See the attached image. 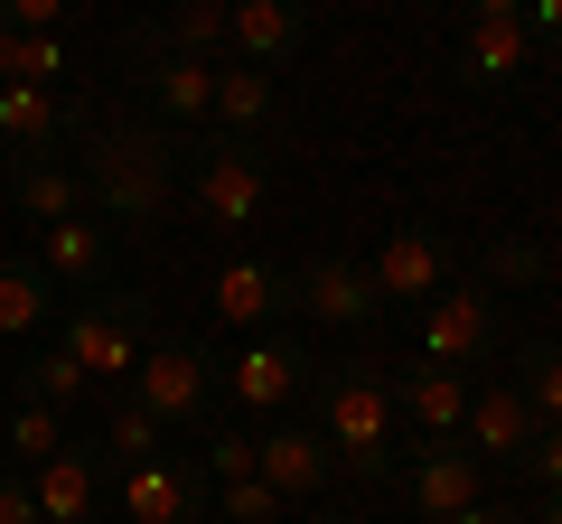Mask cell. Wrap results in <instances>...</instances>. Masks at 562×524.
<instances>
[{
	"instance_id": "6da1fadb",
	"label": "cell",
	"mask_w": 562,
	"mask_h": 524,
	"mask_svg": "<svg viewBox=\"0 0 562 524\" xmlns=\"http://www.w3.org/2000/svg\"><path fill=\"white\" fill-rule=\"evenodd\" d=\"M76 179H85V216L94 225H160L179 197V160H169V122L140 113H85L76 132Z\"/></svg>"
},
{
	"instance_id": "7a4b0ae2",
	"label": "cell",
	"mask_w": 562,
	"mask_h": 524,
	"mask_svg": "<svg viewBox=\"0 0 562 524\" xmlns=\"http://www.w3.org/2000/svg\"><path fill=\"white\" fill-rule=\"evenodd\" d=\"M319 431H328L347 478H366V487L394 478V394H384L375 365H338L319 384Z\"/></svg>"
},
{
	"instance_id": "3957f363",
	"label": "cell",
	"mask_w": 562,
	"mask_h": 524,
	"mask_svg": "<svg viewBox=\"0 0 562 524\" xmlns=\"http://www.w3.org/2000/svg\"><path fill=\"white\" fill-rule=\"evenodd\" d=\"M122 394H132V403L150 412L160 431H179V422H206V412H216L225 384H216V356H206L198 338H150Z\"/></svg>"
},
{
	"instance_id": "277c9868",
	"label": "cell",
	"mask_w": 562,
	"mask_h": 524,
	"mask_svg": "<svg viewBox=\"0 0 562 524\" xmlns=\"http://www.w3.org/2000/svg\"><path fill=\"white\" fill-rule=\"evenodd\" d=\"M57 346L94 384H132L140 346H150V300H140V291H85V300L66 309V338Z\"/></svg>"
},
{
	"instance_id": "5b68a950",
	"label": "cell",
	"mask_w": 562,
	"mask_h": 524,
	"mask_svg": "<svg viewBox=\"0 0 562 524\" xmlns=\"http://www.w3.org/2000/svg\"><path fill=\"white\" fill-rule=\"evenodd\" d=\"M85 113H94V103H76L66 84H29V76L0 84V141H10V160H66L76 132H85Z\"/></svg>"
},
{
	"instance_id": "8992f818",
	"label": "cell",
	"mask_w": 562,
	"mask_h": 524,
	"mask_svg": "<svg viewBox=\"0 0 562 524\" xmlns=\"http://www.w3.org/2000/svg\"><path fill=\"white\" fill-rule=\"evenodd\" d=\"M188 197H198L206 225H262V206H272V169H262L254 141H206Z\"/></svg>"
},
{
	"instance_id": "52a82bcc",
	"label": "cell",
	"mask_w": 562,
	"mask_h": 524,
	"mask_svg": "<svg viewBox=\"0 0 562 524\" xmlns=\"http://www.w3.org/2000/svg\"><path fill=\"white\" fill-rule=\"evenodd\" d=\"M450 235L441 225H384V243H375V262H366V282H375V300H441L450 291Z\"/></svg>"
},
{
	"instance_id": "ba28073f",
	"label": "cell",
	"mask_w": 562,
	"mask_h": 524,
	"mask_svg": "<svg viewBox=\"0 0 562 524\" xmlns=\"http://www.w3.org/2000/svg\"><path fill=\"white\" fill-rule=\"evenodd\" d=\"M216 384L235 394L244 412H281V403H291V394L310 384V346H301V338H272V328H262V338H244L235 356L216 365Z\"/></svg>"
},
{
	"instance_id": "9c48e42d",
	"label": "cell",
	"mask_w": 562,
	"mask_h": 524,
	"mask_svg": "<svg viewBox=\"0 0 562 524\" xmlns=\"http://www.w3.org/2000/svg\"><path fill=\"white\" fill-rule=\"evenodd\" d=\"M403 497H413V515L450 524L460 505L487 497V468L469 459V441H413V468H403Z\"/></svg>"
},
{
	"instance_id": "30bf717a",
	"label": "cell",
	"mask_w": 562,
	"mask_h": 524,
	"mask_svg": "<svg viewBox=\"0 0 562 524\" xmlns=\"http://www.w3.org/2000/svg\"><path fill=\"white\" fill-rule=\"evenodd\" d=\"M535 66H543V47H535L525 20H460V84H479V94H516Z\"/></svg>"
},
{
	"instance_id": "8fae6325",
	"label": "cell",
	"mask_w": 562,
	"mask_h": 524,
	"mask_svg": "<svg viewBox=\"0 0 562 524\" xmlns=\"http://www.w3.org/2000/svg\"><path fill=\"white\" fill-rule=\"evenodd\" d=\"M301 38H310V10L301 0H225V57L235 66H291L301 57Z\"/></svg>"
},
{
	"instance_id": "7c38bea8",
	"label": "cell",
	"mask_w": 562,
	"mask_h": 524,
	"mask_svg": "<svg viewBox=\"0 0 562 524\" xmlns=\"http://www.w3.org/2000/svg\"><path fill=\"white\" fill-rule=\"evenodd\" d=\"M535 403H525L516 384H479L469 394V422H460V441H469V459L479 468H525V449H535Z\"/></svg>"
},
{
	"instance_id": "4fadbf2b",
	"label": "cell",
	"mask_w": 562,
	"mask_h": 524,
	"mask_svg": "<svg viewBox=\"0 0 562 524\" xmlns=\"http://www.w3.org/2000/svg\"><path fill=\"white\" fill-rule=\"evenodd\" d=\"M122 515L132 524H206V468L169 459V449L122 468Z\"/></svg>"
},
{
	"instance_id": "5bb4252c",
	"label": "cell",
	"mask_w": 562,
	"mask_h": 524,
	"mask_svg": "<svg viewBox=\"0 0 562 524\" xmlns=\"http://www.w3.org/2000/svg\"><path fill=\"white\" fill-rule=\"evenodd\" d=\"M254 478L272 487L281 505H301V497H319V487L338 478V449H328V431H310V422H281L272 441H254Z\"/></svg>"
},
{
	"instance_id": "9a60e30c",
	"label": "cell",
	"mask_w": 562,
	"mask_h": 524,
	"mask_svg": "<svg viewBox=\"0 0 562 524\" xmlns=\"http://www.w3.org/2000/svg\"><path fill=\"white\" fill-rule=\"evenodd\" d=\"M291 309H310L319 328H366L384 300H375V282H366V262L319 253V262H301V272H291Z\"/></svg>"
},
{
	"instance_id": "2e32d148",
	"label": "cell",
	"mask_w": 562,
	"mask_h": 524,
	"mask_svg": "<svg viewBox=\"0 0 562 524\" xmlns=\"http://www.w3.org/2000/svg\"><path fill=\"white\" fill-rule=\"evenodd\" d=\"M422 356H431V365L497 356V300H487V291H441V300L422 309Z\"/></svg>"
},
{
	"instance_id": "e0dca14e",
	"label": "cell",
	"mask_w": 562,
	"mask_h": 524,
	"mask_svg": "<svg viewBox=\"0 0 562 524\" xmlns=\"http://www.w3.org/2000/svg\"><path fill=\"white\" fill-rule=\"evenodd\" d=\"M206 300H216V319H225V328L262 338V328L291 309V272H281V262H262V253H235L216 282H206Z\"/></svg>"
},
{
	"instance_id": "ac0fdd59",
	"label": "cell",
	"mask_w": 562,
	"mask_h": 524,
	"mask_svg": "<svg viewBox=\"0 0 562 524\" xmlns=\"http://www.w3.org/2000/svg\"><path fill=\"white\" fill-rule=\"evenodd\" d=\"M384 394H394V412L422 431V441H460V422H469V375H460V365L422 356V365H403Z\"/></svg>"
},
{
	"instance_id": "d6986e66",
	"label": "cell",
	"mask_w": 562,
	"mask_h": 524,
	"mask_svg": "<svg viewBox=\"0 0 562 524\" xmlns=\"http://www.w3.org/2000/svg\"><path fill=\"white\" fill-rule=\"evenodd\" d=\"M29 487H38V515H47V524H94V505H103V459H94V441H66L57 459H38V468H29Z\"/></svg>"
},
{
	"instance_id": "ffe728a7",
	"label": "cell",
	"mask_w": 562,
	"mask_h": 524,
	"mask_svg": "<svg viewBox=\"0 0 562 524\" xmlns=\"http://www.w3.org/2000/svg\"><path fill=\"white\" fill-rule=\"evenodd\" d=\"M38 272H47L57 291H103V272H113V235H103L94 216L38 225Z\"/></svg>"
},
{
	"instance_id": "44dd1931",
	"label": "cell",
	"mask_w": 562,
	"mask_h": 524,
	"mask_svg": "<svg viewBox=\"0 0 562 524\" xmlns=\"http://www.w3.org/2000/svg\"><path fill=\"white\" fill-rule=\"evenodd\" d=\"M10 206H20V225H66V216H85L76 160H10Z\"/></svg>"
},
{
	"instance_id": "7402d4cb",
	"label": "cell",
	"mask_w": 562,
	"mask_h": 524,
	"mask_svg": "<svg viewBox=\"0 0 562 524\" xmlns=\"http://www.w3.org/2000/svg\"><path fill=\"white\" fill-rule=\"evenodd\" d=\"M272 113H281V84L262 76V66H216V103H206V122H216L225 141H254Z\"/></svg>"
},
{
	"instance_id": "603a6c76",
	"label": "cell",
	"mask_w": 562,
	"mask_h": 524,
	"mask_svg": "<svg viewBox=\"0 0 562 524\" xmlns=\"http://www.w3.org/2000/svg\"><path fill=\"white\" fill-rule=\"evenodd\" d=\"M140 47H150V57H198V66H216V57H225V0H179L160 29H140Z\"/></svg>"
},
{
	"instance_id": "cb8c5ba5",
	"label": "cell",
	"mask_w": 562,
	"mask_h": 524,
	"mask_svg": "<svg viewBox=\"0 0 562 524\" xmlns=\"http://www.w3.org/2000/svg\"><path fill=\"white\" fill-rule=\"evenodd\" d=\"M150 103H160V122H206V103H216V66L198 57H150Z\"/></svg>"
},
{
	"instance_id": "d4e9b609",
	"label": "cell",
	"mask_w": 562,
	"mask_h": 524,
	"mask_svg": "<svg viewBox=\"0 0 562 524\" xmlns=\"http://www.w3.org/2000/svg\"><path fill=\"white\" fill-rule=\"evenodd\" d=\"M47 309H57V282H47L38 262H10V253H0V338H38Z\"/></svg>"
},
{
	"instance_id": "484cf974",
	"label": "cell",
	"mask_w": 562,
	"mask_h": 524,
	"mask_svg": "<svg viewBox=\"0 0 562 524\" xmlns=\"http://www.w3.org/2000/svg\"><path fill=\"white\" fill-rule=\"evenodd\" d=\"M160 449H169V431L150 422L132 394H122V403L103 412V431H94V459H113V468H140V459H160Z\"/></svg>"
},
{
	"instance_id": "4316f807",
	"label": "cell",
	"mask_w": 562,
	"mask_h": 524,
	"mask_svg": "<svg viewBox=\"0 0 562 524\" xmlns=\"http://www.w3.org/2000/svg\"><path fill=\"white\" fill-rule=\"evenodd\" d=\"M0 449H20V468L57 459V449H66V412H57V403H38V394H20V403L0 412Z\"/></svg>"
},
{
	"instance_id": "83f0119b",
	"label": "cell",
	"mask_w": 562,
	"mask_h": 524,
	"mask_svg": "<svg viewBox=\"0 0 562 524\" xmlns=\"http://www.w3.org/2000/svg\"><path fill=\"white\" fill-rule=\"evenodd\" d=\"M516 394L535 403V422H562V338H525L516 346Z\"/></svg>"
},
{
	"instance_id": "f1b7e54d",
	"label": "cell",
	"mask_w": 562,
	"mask_h": 524,
	"mask_svg": "<svg viewBox=\"0 0 562 524\" xmlns=\"http://www.w3.org/2000/svg\"><path fill=\"white\" fill-rule=\"evenodd\" d=\"M20 394H38V403H85V394H94V375H85L76 356H66V346H38V356L20 365Z\"/></svg>"
},
{
	"instance_id": "f546056e",
	"label": "cell",
	"mask_w": 562,
	"mask_h": 524,
	"mask_svg": "<svg viewBox=\"0 0 562 524\" xmlns=\"http://www.w3.org/2000/svg\"><path fill=\"white\" fill-rule=\"evenodd\" d=\"M487 282H497V291H543V282H553V253H543L535 235H497V243H487Z\"/></svg>"
},
{
	"instance_id": "4dcf8cb0",
	"label": "cell",
	"mask_w": 562,
	"mask_h": 524,
	"mask_svg": "<svg viewBox=\"0 0 562 524\" xmlns=\"http://www.w3.org/2000/svg\"><path fill=\"white\" fill-rule=\"evenodd\" d=\"M216 505H225V524H281V515H291V505H281L262 478H225V487H216Z\"/></svg>"
},
{
	"instance_id": "1f68e13d",
	"label": "cell",
	"mask_w": 562,
	"mask_h": 524,
	"mask_svg": "<svg viewBox=\"0 0 562 524\" xmlns=\"http://www.w3.org/2000/svg\"><path fill=\"white\" fill-rule=\"evenodd\" d=\"M206 487H225V478H254V441L244 431H206Z\"/></svg>"
},
{
	"instance_id": "d6a6232c",
	"label": "cell",
	"mask_w": 562,
	"mask_h": 524,
	"mask_svg": "<svg viewBox=\"0 0 562 524\" xmlns=\"http://www.w3.org/2000/svg\"><path fill=\"white\" fill-rule=\"evenodd\" d=\"M525 478H535V487H562V422L535 431V449H525Z\"/></svg>"
},
{
	"instance_id": "836d02e7",
	"label": "cell",
	"mask_w": 562,
	"mask_h": 524,
	"mask_svg": "<svg viewBox=\"0 0 562 524\" xmlns=\"http://www.w3.org/2000/svg\"><path fill=\"white\" fill-rule=\"evenodd\" d=\"M0 524H47V515H38V487L10 478V468H0Z\"/></svg>"
},
{
	"instance_id": "e575fe53",
	"label": "cell",
	"mask_w": 562,
	"mask_h": 524,
	"mask_svg": "<svg viewBox=\"0 0 562 524\" xmlns=\"http://www.w3.org/2000/svg\"><path fill=\"white\" fill-rule=\"evenodd\" d=\"M66 0H0V29H57Z\"/></svg>"
},
{
	"instance_id": "d590c367",
	"label": "cell",
	"mask_w": 562,
	"mask_h": 524,
	"mask_svg": "<svg viewBox=\"0 0 562 524\" xmlns=\"http://www.w3.org/2000/svg\"><path fill=\"white\" fill-rule=\"evenodd\" d=\"M525 29H535L543 57H562V0H525Z\"/></svg>"
},
{
	"instance_id": "8d00e7d4",
	"label": "cell",
	"mask_w": 562,
	"mask_h": 524,
	"mask_svg": "<svg viewBox=\"0 0 562 524\" xmlns=\"http://www.w3.org/2000/svg\"><path fill=\"white\" fill-rule=\"evenodd\" d=\"M469 20H525V0H460Z\"/></svg>"
},
{
	"instance_id": "74e56055",
	"label": "cell",
	"mask_w": 562,
	"mask_h": 524,
	"mask_svg": "<svg viewBox=\"0 0 562 524\" xmlns=\"http://www.w3.org/2000/svg\"><path fill=\"white\" fill-rule=\"evenodd\" d=\"M450 524H525V515H506V505H487V497H479V505H460Z\"/></svg>"
},
{
	"instance_id": "f35d334b",
	"label": "cell",
	"mask_w": 562,
	"mask_h": 524,
	"mask_svg": "<svg viewBox=\"0 0 562 524\" xmlns=\"http://www.w3.org/2000/svg\"><path fill=\"white\" fill-rule=\"evenodd\" d=\"M20 38H29V29H0V84L20 76Z\"/></svg>"
},
{
	"instance_id": "ab89813d",
	"label": "cell",
	"mask_w": 562,
	"mask_h": 524,
	"mask_svg": "<svg viewBox=\"0 0 562 524\" xmlns=\"http://www.w3.org/2000/svg\"><path fill=\"white\" fill-rule=\"evenodd\" d=\"M535 524H562V487H543V515Z\"/></svg>"
},
{
	"instance_id": "60d3db41",
	"label": "cell",
	"mask_w": 562,
	"mask_h": 524,
	"mask_svg": "<svg viewBox=\"0 0 562 524\" xmlns=\"http://www.w3.org/2000/svg\"><path fill=\"white\" fill-rule=\"evenodd\" d=\"M310 524H357V515H328V505H319V515H310Z\"/></svg>"
}]
</instances>
